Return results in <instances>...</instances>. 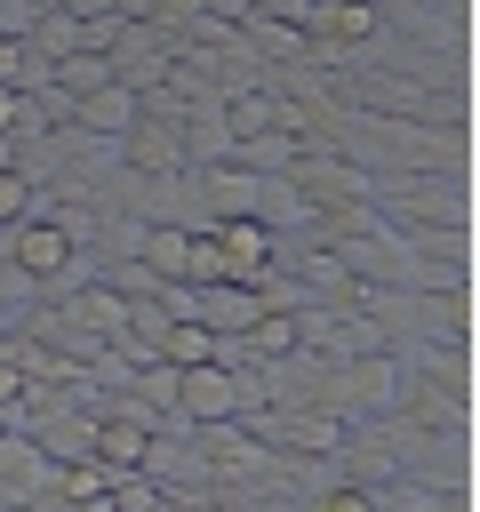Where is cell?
Returning a JSON list of instances; mask_svg holds the SVG:
<instances>
[{
    "mask_svg": "<svg viewBox=\"0 0 480 512\" xmlns=\"http://www.w3.org/2000/svg\"><path fill=\"white\" fill-rule=\"evenodd\" d=\"M72 256H80V240H72L56 216H40V208H32L24 224H8V264H24L40 288H64V280H80V272H72Z\"/></svg>",
    "mask_w": 480,
    "mask_h": 512,
    "instance_id": "1",
    "label": "cell"
},
{
    "mask_svg": "<svg viewBox=\"0 0 480 512\" xmlns=\"http://www.w3.org/2000/svg\"><path fill=\"white\" fill-rule=\"evenodd\" d=\"M72 120H80V128H104V136L120 144V136L144 120V104H136V88H128V80H104V88L72 96Z\"/></svg>",
    "mask_w": 480,
    "mask_h": 512,
    "instance_id": "2",
    "label": "cell"
},
{
    "mask_svg": "<svg viewBox=\"0 0 480 512\" xmlns=\"http://www.w3.org/2000/svg\"><path fill=\"white\" fill-rule=\"evenodd\" d=\"M216 344H224V336H216L208 320H192V312H168V328L152 336V352H160L168 368H200V360H216Z\"/></svg>",
    "mask_w": 480,
    "mask_h": 512,
    "instance_id": "3",
    "label": "cell"
},
{
    "mask_svg": "<svg viewBox=\"0 0 480 512\" xmlns=\"http://www.w3.org/2000/svg\"><path fill=\"white\" fill-rule=\"evenodd\" d=\"M32 208H40V184L24 168H0V224H24Z\"/></svg>",
    "mask_w": 480,
    "mask_h": 512,
    "instance_id": "4",
    "label": "cell"
},
{
    "mask_svg": "<svg viewBox=\"0 0 480 512\" xmlns=\"http://www.w3.org/2000/svg\"><path fill=\"white\" fill-rule=\"evenodd\" d=\"M312 512H376V488H328Z\"/></svg>",
    "mask_w": 480,
    "mask_h": 512,
    "instance_id": "5",
    "label": "cell"
},
{
    "mask_svg": "<svg viewBox=\"0 0 480 512\" xmlns=\"http://www.w3.org/2000/svg\"><path fill=\"white\" fill-rule=\"evenodd\" d=\"M0 432H16V416H8V408H0Z\"/></svg>",
    "mask_w": 480,
    "mask_h": 512,
    "instance_id": "6",
    "label": "cell"
}]
</instances>
